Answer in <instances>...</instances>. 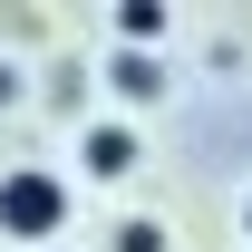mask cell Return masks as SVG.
I'll return each mask as SVG.
<instances>
[{
    "instance_id": "1",
    "label": "cell",
    "mask_w": 252,
    "mask_h": 252,
    "mask_svg": "<svg viewBox=\"0 0 252 252\" xmlns=\"http://www.w3.org/2000/svg\"><path fill=\"white\" fill-rule=\"evenodd\" d=\"M0 233L20 252H59V233H68V175L10 165V175H0Z\"/></svg>"
},
{
    "instance_id": "2",
    "label": "cell",
    "mask_w": 252,
    "mask_h": 252,
    "mask_svg": "<svg viewBox=\"0 0 252 252\" xmlns=\"http://www.w3.org/2000/svg\"><path fill=\"white\" fill-rule=\"evenodd\" d=\"M78 156H88L97 185H126V175L146 165V136H136L126 117H97V126H78Z\"/></svg>"
},
{
    "instance_id": "3",
    "label": "cell",
    "mask_w": 252,
    "mask_h": 252,
    "mask_svg": "<svg viewBox=\"0 0 252 252\" xmlns=\"http://www.w3.org/2000/svg\"><path fill=\"white\" fill-rule=\"evenodd\" d=\"M107 88H117V107H156L165 97V59L156 49H107Z\"/></svg>"
},
{
    "instance_id": "4",
    "label": "cell",
    "mask_w": 252,
    "mask_h": 252,
    "mask_svg": "<svg viewBox=\"0 0 252 252\" xmlns=\"http://www.w3.org/2000/svg\"><path fill=\"white\" fill-rule=\"evenodd\" d=\"M175 39V0H117V49H156Z\"/></svg>"
},
{
    "instance_id": "5",
    "label": "cell",
    "mask_w": 252,
    "mask_h": 252,
    "mask_svg": "<svg viewBox=\"0 0 252 252\" xmlns=\"http://www.w3.org/2000/svg\"><path fill=\"white\" fill-rule=\"evenodd\" d=\"M117 252H175V233H165L156 214H126L117 223Z\"/></svg>"
},
{
    "instance_id": "6",
    "label": "cell",
    "mask_w": 252,
    "mask_h": 252,
    "mask_svg": "<svg viewBox=\"0 0 252 252\" xmlns=\"http://www.w3.org/2000/svg\"><path fill=\"white\" fill-rule=\"evenodd\" d=\"M0 107H20V68H10V59H0Z\"/></svg>"
},
{
    "instance_id": "7",
    "label": "cell",
    "mask_w": 252,
    "mask_h": 252,
    "mask_svg": "<svg viewBox=\"0 0 252 252\" xmlns=\"http://www.w3.org/2000/svg\"><path fill=\"white\" fill-rule=\"evenodd\" d=\"M243 243H252V204H243Z\"/></svg>"
},
{
    "instance_id": "8",
    "label": "cell",
    "mask_w": 252,
    "mask_h": 252,
    "mask_svg": "<svg viewBox=\"0 0 252 252\" xmlns=\"http://www.w3.org/2000/svg\"><path fill=\"white\" fill-rule=\"evenodd\" d=\"M59 252H68V243H59Z\"/></svg>"
}]
</instances>
